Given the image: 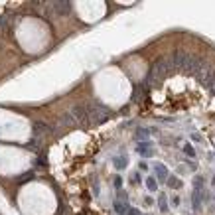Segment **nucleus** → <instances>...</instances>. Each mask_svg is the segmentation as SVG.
Returning <instances> with one entry per match:
<instances>
[{
	"instance_id": "obj_1",
	"label": "nucleus",
	"mask_w": 215,
	"mask_h": 215,
	"mask_svg": "<svg viewBox=\"0 0 215 215\" xmlns=\"http://www.w3.org/2000/svg\"><path fill=\"white\" fill-rule=\"evenodd\" d=\"M172 61H174L176 67L186 69V71H193V73H197L200 69L205 67L200 57L191 55V53H187V51H174L172 53Z\"/></svg>"
},
{
	"instance_id": "obj_2",
	"label": "nucleus",
	"mask_w": 215,
	"mask_h": 215,
	"mask_svg": "<svg viewBox=\"0 0 215 215\" xmlns=\"http://www.w3.org/2000/svg\"><path fill=\"white\" fill-rule=\"evenodd\" d=\"M170 61L172 59H166V57H160V59H156L152 65H150L148 69V73H146V77H144V85L146 87H150V85H154L156 81H160V79L164 77L166 73H168V69H170Z\"/></svg>"
},
{
	"instance_id": "obj_3",
	"label": "nucleus",
	"mask_w": 215,
	"mask_h": 215,
	"mask_svg": "<svg viewBox=\"0 0 215 215\" xmlns=\"http://www.w3.org/2000/svg\"><path fill=\"white\" fill-rule=\"evenodd\" d=\"M136 154H140L142 158H152V156H154L152 144H150L148 140H146V142H138V144H136Z\"/></svg>"
},
{
	"instance_id": "obj_4",
	"label": "nucleus",
	"mask_w": 215,
	"mask_h": 215,
	"mask_svg": "<svg viewBox=\"0 0 215 215\" xmlns=\"http://www.w3.org/2000/svg\"><path fill=\"white\" fill-rule=\"evenodd\" d=\"M154 174H156V178H158V182L168 180V170L164 168V164H154Z\"/></svg>"
},
{
	"instance_id": "obj_5",
	"label": "nucleus",
	"mask_w": 215,
	"mask_h": 215,
	"mask_svg": "<svg viewBox=\"0 0 215 215\" xmlns=\"http://www.w3.org/2000/svg\"><path fill=\"white\" fill-rule=\"evenodd\" d=\"M166 184H168V187H172V190H178V187H182V180H178L176 176H168Z\"/></svg>"
},
{
	"instance_id": "obj_6",
	"label": "nucleus",
	"mask_w": 215,
	"mask_h": 215,
	"mask_svg": "<svg viewBox=\"0 0 215 215\" xmlns=\"http://www.w3.org/2000/svg\"><path fill=\"white\" fill-rule=\"evenodd\" d=\"M115 209H116V213L119 215H126L128 213V205H126V201H115Z\"/></svg>"
},
{
	"instance_id": "obj_7",
	"label": "nucleus",
	"mask_w": 215,
	"mask_h": 215,
	"mask_svg": "<svg viewBox=\"0 0 215 215\" xmlns=\"http://www.w3.org/2000/svg\"><path fill=\"white\" fill-rule=\"evenodd\" d=\"M203 85H205V87H207L209 91H211V93H215V69L211 71V75L207 77V81L203 83Z\"/></svg>"
},
{
	"instance_id": "obj_8",
	"label": "nucleus",
	"mask_w": 215,
	"mask_h": 215,
	"mask_svg": "<svg viewBox=\"0 0 215 215\" xmlns=\"http://www.w3.org/2000/svg\"><path fill=\"white\" fill-rule=\"evenodd\" d=\"M148 132H150V130H146V128H140L138 132H134V138H136L138 142H146V138H148Z\"/></svg>"
},
{
	"instance_id": "obj_9",
	"label": "nucleus",
	"mask_w": 215,
	"mask_h": 215,
	"mask_svg": "<svg viewBox=\"0 0 215 215\" xmlns=\"http://www.w3.org/2000/svg\"><path fill=\"white\" fill-rule=\"evenodd\" d=\"M200 203H201V190H195V191H193V200H191L193 209H197V207H200Z\"/></svg>"
},
{
	"instance_id": "obj_10",
	"label": "nucleus",
	"mask_w": 215,
	"mask_h": 215,
	"mask_svg": "<svg viewBox=\"0 0 215 215\" xmlns=\"http://www.w3.org/2000/svg\"><path fill=\"white\" fill-rule=\"evenodd\" d=\"M115 168H116V170H125V168H126V156L115 158Z\"/></svg>"
},
{
	"instance_id": "obj_11",
	"label": "nucleus",
	"mask_w": 215,
	"mask_h": 215,
	"mask_svg": "<svg viewBox=\"0 0 215 215\" xmlns=\"http://www.w3.org/2000/svg\"><path fill=\"white\" fill-rule=\"evenodd\" d=\"M146 186H148L150 191H156L158 190V180H154V176H150V178L146 180Z\"/></svg>"
},
{
	"instance_id": "obj_12",
	"label": "nucleus",
	"mask_w": 215,
	"mask_h": 215,
	"mask_svg": "<svg viewBox=\"0 0 215 215\" xmlns=\"http://www.w3.org/2000/svg\"><path fill=\"white\" fill-rule=\"evenodd\" d=\"M158 205H160V211H168V201H166V195H164V193H160Z\"/></svg>"
},
{
	"instance_id": "obj_13",
	"label": "nucleus",
	"mask_w": 215,
	"mask_h": 215,
	"mask_svg": "<svg viewBox=\"0 0 215 215\" xmlns=\"http://www.w3.org/2000/svg\"><path fill=\"white\" fill-rule=\"evenodd\" d=\"M53 8H55V12H69V4L67 2H57Z\"/></svg>"
},
{
	"instance_id": "obj_14",
	"label": "nucleus",
	"mask_w": 215,
	"mask_h": 215,
	"mask_svg": "<svg viewBox=\"0 0 215 215\" xmlns=\"http://www.w3.org/2000/svg\"><path fill=\"white\" fill-rule=\"evenodd\" d=\"M184 152H186L187 156H190V158H193V156H195V150H193V148L190 146V144H186V146H184Z\"/></svg>"
},
{
	"instance_id": "obj_15",
	"label": "nucleus",
	"mask_w": 215,
	"mask_h": 215,
	"mask_svg": "<svg viewBox=\"0 0 215 215\" xmlns=\"http://www.w3.org/2000/svg\"><path fill=\"white\" fill-rule=\"evenodd\" d=\"M130 182H132V184H140V182H142V180H140V174H138V172H134Z\"/></svg>"
},
{
	"instance_id": "obj_16",
	"label": "nucleus",
	"mask_w": 215,
	"mask_h": 215,
	"mask_svg": "<svg viewBox=\"0 0 215 215\" xmlns=\"http://www.w3.org/2000/svg\"><path fill=\"white\" fill-rule=\"evenodd\" d=\"M115 187H116V190L122 187V178H115Z\"/></svg>"
},
{
	"instance_id": "obj_17",
	"label": "nucleus",
	"mask_w": 215,
	"mask_h": 215,
	"mask_svg": "<svg viewBox=\"0 0 215 215\" xmlns=\"http://www.w3.org/2000/svg\"><path fill=\"white\" fill-rule=\"evenodd\" d=\"M126 215H140V211L138 209H132V207H128V213Z\"/></svg>"
}]
</instances>
